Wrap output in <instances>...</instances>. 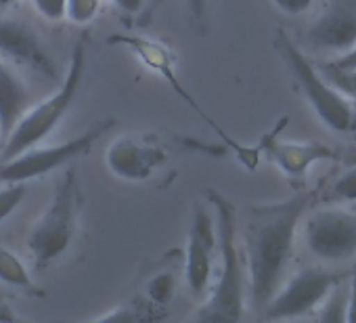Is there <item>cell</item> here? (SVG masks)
I'll return each instance as SVG.
<instances>
[{
	"label": "cell",
	"mask_w": 356,
	"mask_h": 323,
	"mask_svg": "<svg viewBox=\"0 0 356 323\" xmlns=\"http://www.w3.org/2000/svg\"><path fill=\"white\" fill-rule=\"evenodd\" d=\"M314 202V191H300L275 204H254L245 219V254L250 302L256 310L268 304L281 287L293 252L296 227Z\"/></svg>",
	"instance_id": "obj_1"
},
{
	"label": "cell",
	"mask_w": 356,
	"mask_h": 323,
	"mask_svg": "<svg viewBox=\"0 0 356 323\" xmlns=\"http://www.w3.org/2000/svg\"><path fill=\"white\" fill-rule=\"evenodd\" d=\"M208 200L216 210V246L220 248L222 269L212 296L200 310L197 319L212 323H233L243 317L245 308L243 267L237 248V208L229 198L214 189L208 191Z\"/></svg>",
	"instance_id": "obj_2"
},
{
	"label": "cell",
	"mask_w": 356,
	"mask_h": 323,
	"mask_svg": "<svg viewBox=\"0 0 356 323\" xmlns=\"http://www.w3.org/2000/svg\"><path fill=\"white\" fill-rule=\"evenodd\" d=\"M84 72H86V45L78 42L72 53L67 74L61 86L57 88V93L26 111V116L17 122L11 134L0 145V157L9 159L34 145H40V141H44L59 126V122L72 109L80 93Z\"/></svg>",
	"instance_id": "obj_3"
},
{
	"label": "cell",
	"mask_w": 356,
	"mask_h": 323,
	"mask_svg": "<svg viewBox=\"0 0 356 323\" xmlns=\"http://www.w3.org/2000/svg\"><path fill=\"white\" fill-rule=\"evenodd\" d=\"M275 49L287 63L304 99L314 109L316 118L333 132H348L354 124V113L348 97H343L298 49V45L283 32L275 34Z\"/></svg>",
	"instance_id": "obj_4"
},
{
	"label": "cell",
	"mask_w": 356,
	"mask_h": 323,
	"mask_svg": "<svg viewBox=\"0 0 356 323\" xmlns=\"http://www.w3.org/2000/svg\"><path fill=\"white\" fill-rule=\"evenodd\" d=\"M78 210H80L78 179H76V171L70 168L57 183L51 204L47 206V210L30 231L28 248L36 265L47 267L55 262L72 246L78 227Z\"/></svg>",
	"instance_id": "obj_5"
},
{
	"label": "cell",
	"mask_w": 356,
	"mask_h": 323,
	"mask_svg": "<svg viewBox=\"0 0 356 323\" xmlns=\"http://www.w3.org/2000/svg\"><path fill=\"white\" fill-rule=\"evenodd\" d=\"M107 45H111V47H115V45H122V47H126V49H130L134 55H136V59L149 70V72H153V74H157L163 82H168L170 84V88L181 97L195 113H200V118H204L210 126H212V130L222 139V143L229 147V151H233L235 155H237V159L241 162V164L248 168V171H256V166H258V159H260V147H248V145H241V143H237L235 139H231L200 105H197V101L189 95V90H185V86H183V82L178 80V76H176V70H174V55H172V51L165 47V45H161L159 40H155V38H147V36H126V34H111L109 38H107Z\"/></svg>",
	"instance_id": "obj_6"
},
{
	"label": "cell",
	"mask_w": 356,
	"mask_h": 323,
	"mask_svg": "<svg viewBox=\"0 0 356 323\" xmlns=\"http://www.w3.org/2000/svg\"><path fill=\"white\" fill-rule=\"evenodd\" d=\"M113 126H115V120L107 118V120L97 122L92 128H88L86 132H82L76 139H70V141L53 145V147L34 145V147L17 153L15 157L5 159L3 164H0V183H5V185L7 183H28V181L40 179L44 175L70 164V162L86 155L95 147V143L101 136H105Z\"/></svg>",
	"instance_id": "obj_7"
},
{
	"label": "cell",
	"mask_w": 356,
	"mask_h": 323,
	"mask_svg": "<svg viewBox=\"0 0 356 323\" xmlns=\"http://www.w3.org/2000/svg\"><path fill=\"white\" fill-rule=\"evenodd\" d=\"M343 279L341 273L325 269H304L298 271L285 285H281L268 304L262 308L264 319H296L321 306L323 298L331 292L335 283Z\"/></svg>",
	"instance_id": "obj_8"
},
{
	"label": "cell",
	"mask_w": 356,
	"mask_h": 323,
	"mask_svg": "<svg viewBox=\"0 0 356 323\" xmlns=\"http://www.w3.org/2000/svg\"><path fill=\"white\" fill-rule=\"evenodd\" d=\"M308 250L321 260H346L356 254V214L339 208L316 210L304 227Z\"/></svg>",
	"instance_id": "obj_9"
},
{
	"label": "cell",
	"mask_w": 356,
	"mask_h": 323,
	"mask_svg": "<svg viewBox=\"0 0 356 323\" xmlns=\"http://www.w3.org/2000/svg\"><path fill=\"white\" fill-rule=\"evenodd\" d=\"M289 118L283 116L268 132L260 136V153H266V157L289 179H304L308 168L314 166L316 162L335 159V153L331 147L323 143H304V141H283L279 134L287 126Z\"/></svg>",
	"instance_id": "obj_10"
},
{
	"label": "cell",
	"mask_w": 356,
	"mask_h": 323,
	"mask_svg": "<svg viewBox=\"0 0 356 323\" xmlns=\"http://www.w3.org/2000/svg\"><path fill=\"white\" fill-rule=\"evenodd\" d=\"M165 149L159 141L140 136H122L107 149L105 164L118 179L147 181L155 171L165 164Z\"/></svg>",
	"instance_id": "obj_11"
},
{
	"label": "cell",
	"mask_w": 356,
	"mask_h": 323,
	"mask_svg": "<svg viewBox=\"0 0 356 323\" xmlns=\"http://www.w3.org/2000/svg\"><path fill=\"white\" fill-rule=\"evenodd\" d=\"M314 51L341 55L356 45V0H327L321 15L306 32Z\"/></svg>",
	"instance_id": "obj_12"
},
{
	"label": "cell",
	"mask_w": 356,
	"mask_h": 323,
	"mask_svg": "<svg viewBox=\"0 0 356 323\" xmlns=\"http://www.w3.org/2000/svg\"><path fill=\"white\" fill-rule=\"evenodd\" d=\"M0 55L44 78H55V63L51 61L38 34L24 22L0 19Z\"/></svg>",
	"instance_id": "obj_13"
},
{
	"label": "cell",
	"mask_w": 356,
	"mask_h": 323,
	"mask_svg": "<svg viewBox=\"0 0 356 323\" xmlns=\"http://www.w3.org/2000/svg\"><path fill=\"white\" fill-rule=\"evenodd\" d=\"M32 103L34 95L24 78L5 59H0V145L26 116Z\"/></svg>",
	"instance_id": "obj_14"
},
{
	"label": "cell",
	"mask_w": 356,
	"mask_h": 323,
	"mask_svg": "<svg viewBox=\"0 0 356 323\" xmlns=\"http://www.w3.org/2000/svg\"><path fill=\"white\" fill-rule=\"evenodd\" d=\"M212 254L214 248L197 239L189 233L187 242V262H185V275L187 283L195 294H202L208 287V281L212 277Z\"/></svg>",
	"instance_id": "obj_15"
},
{
	"label": "cell",
	"mask_w": 356,
	"mask_h": 323,
	"mask_svg": "<svg viewBox=\"0 0 356 323\" xmlns=\"http://www.w3.org/2000/svg\"><path fill=\"white\" fill-rule=\"evenodd\" d=\"M0 281L19 290H34V281L26 265L19 260L15 252H11L5 246H0Z\"/></svg>",
	"instance_id": "obj_16"
},
{
	"label": "cell",
	"mask_w": 356,
	"mask_h": 323,
	"mask_svg": "<svg viewBox=\"0 0 356 323\" xmlns=\"http://www.w3.org/2000/svg\"><path fill=\"white\" fill-rule=\"evenodd\" d=\"M321 313L318 319L325 323H341L346 321V310H348V287H343V279L331 287V292L323 298L321 302Z\"/></svg>",
	"instance_id": "obj_17"
},
{
	"label": "cell",
	"mask_w": 356,
	"mask_h": 323,
	"mask_svg": "<svg viewBox=\"0 0 356 323\" xmlns=\"http://www.w3.org/2000/svg\"><path fill=\"white\" fill-rule=\"evenodd\" d=\"M174 290H176V283H174V275L172 273H157L153 275L147 285H145V294H147V300L155 306H165L168 302H172L174 298Z\"/></svg>",
	"instance_id": "obj_18"
},
{
	"label": "cell",
	"mask_w": 356,
	"mask_h": 323,
	"mask_svg": "<svg viewBox=\"0 0 356 323\" xmlns=\"http://www.w3.org/2000/svg\"><path fill=\"white\" fill-rule=\"evenodd\" d=\"M101 11V0H67L65 19L72 24H88Z\"/></svg>",
	"instance_id": "obj_19"
},
{
	"label": "cell",
	"mask_w": 356,
	"mask_h": 323,
	"mask_svg": "<svg viewBox=\"0 0 356 323\" xmlns=\"http://www.w3.org/2000/svg\"><path fill=\"white\" fill-rule=\"evenodd\" d=\"M26 194H28L26 183H7L5 189H0V223L7 221L17 210Z\"/></svg>",
	"instance_id": "obj_20"
},
{
	"label": "cell",
	"mask_w": 356,
	"mask_h": 323,
	"mask_svg": "<svg viewBox=\"0 0 356 323\" xmlns=\"http://www.w3.org/2000/svg\"><path fill=\"white\" fill-rule=\"evenodd\" d=\"M191 235H195L197 239H202L204 244H208L210 248L216 250V244H218V235H216V223L212 221V216L204 210V208H197L195 214H193V225H191Z\"/></svg>",
	"instance_id": "obj_21"
},
{
	"label": "cell",
	"mask_w": 356,
	"mask_h": 323,
	"mask_svg": "<svg viewBox=\"0 0 356 323\" xmlns=\"http://www.w3.org/2000/svg\"><path fill=\"white\" fill-rule=\"evenodd\" d=\"M343 97H350L356 101V70H333V68H325L323 74Z\"/></svg>",
	"instance_id": "obj_22"
},
{
	"label": "cell",
	"mask_w": 356,
	"mask_h": 323,
	"mask_svg": "<svg viewBox=\"0 0 356 323\" xmlns=\"http://www.w3.org/2000/svg\"><path fill=\"white\" fill-rule=\"evenodd\" d=\"M65 5H67V0H32V7L47 22L65 19Z\"/></svg>",
	"instance_id": "obj_23"
},
{
	"label": "cell",
	"mask_w": 356,
	"mask_h": 323,
	"mask_svg": "<svg viewBox=\"0 0 356 323\" xmlns=\"http://www.w3.org/2000/svg\"><path fill=\"white\" fill-rule=\"evenodd\" d=\"M333 194L339 200L346 202H356V166L348 168L335 183H333Z\"/></svg>",
	"instance_id": "obj_24"
},
{
	"label": "cell",
	"mask_w": 356,
	"mask_h": 323,
	"mask_svg": "<svg viewBox=\"0 0 356 323\" xmlns=\"http://www.w3.org/2000/svg\"><path fill=\"white\" fill-rule=\"evenodd\" d=\"M143 308L145 306H128V304H124V306H120V308H115V310H111L107 315H101L97 321H143V319H149V315H145Z\"/></svg>",
	"instance_id": "obj_25"
},
{
	"label": "cell",
	"mask_w": 356,
	"mask_h": 323,
	"mask_svg": "<svg viewBox=\"0 0 356 323\" xmlns=\"http://www.w3.org/2000/svg\"><path fill=\"white\" fill-rule=\"evenodd\" d=\"M273 5L285 15H302L312 7V0H273Z\"/></svg>",
	"instance_id": "obj_26"
},
{
	"label": "cell",
	"mask_w": 356,
	"mask_h": 323,
	"mask_svg": "<svg viewBox=\"0 0 356 323\" xmlns=\"http://www.w3.org/2000/svg\"><path fill=\"white\" fill-rule=\"evenodd\" d=\"M329 68H333V70H356V45L350 47L348 51H343L335 61H331Z\"/></svg>",
	"instance_id": "obj_27"
},
{
	"label": "cell",
	"mask_w": 356,
	"mask_h": 323,
	"mask_svg": "<svg viewBox=\"0 0 356 323\" xmlns=\"http://www.w3.org/2000/svg\"><path fill=\"white\" fill-rule=\"evenodd\" d=\"M185 145H187V147H193V149H197V151H204V153H208V155H214V157H222V155H227V151H229L227 145H204V143L193 141V139H185Z\"/></svg>",
	"instance_id": "obj_28"
},
{
	"label": "cell",
	"mask_w": 356,
	"mask_h": 323,
	"mask_svg": "<svg viewBox=\"0 0 356 323\" xmlns=\"http://www.w3.org/2000/svg\"><path fill=\"white\" fill-rule=\"evenodd\" d=\"M346 321L356 323V269L350 277L348 285V310H346Z\"/></svg>",
	"instance_id": "obj_29"
},
{
	"label": "cell",
	"mask_w": 356,
	"mask_h": 323,
	"mask_svg": "<svg viewBox=\"0 0 356 323\" xmlns=\"http://www.w3.org/2000/svg\"><path fill=\"white\" fill-rule=\"evenodd\" d=\"M187 7L193 15L195 22H204L206 19V11H208V0H187Z\"/></svg>",
	"instance_id": "obj_30"
},
{
	"label": "cell",
	"mask_w": 356,
	"mask_h": 323,
	"mask_svg": "<svg viewBox=\"0 0 356 323\" xmlns=\"http://www.w3.org/2000/svg\"><path fill=\"white\" fill-rule=\"evenodd\" d=\"M111 3L115 7H120L122 11H126V13H136L145 5V0H111Z\"/></svg>",
	"instance_id": "obj_31"
},
{
	"label": "cell",
	"mask_w": 356,
	"mask_h": 323,
	"mask_svg": "<svg viewBox=\"0 0 356 323\" xmlns=\"http://www.w3.org/2000/svg\"><path fill=\"white\" fill-rule=\"evenodd\" d=\"M13 3H15V0H0V9H5V7H9Z\"/></svg>",
	"instance_id": "obj_32"
}]
</instances>
